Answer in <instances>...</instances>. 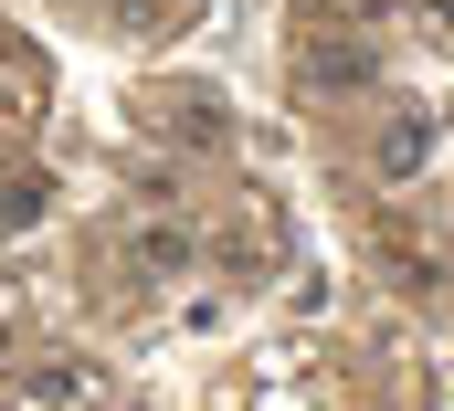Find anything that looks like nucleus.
<instances>
[{
    "label": "nucleus",
    "instance_id": "f257e3e1",
    "mask_svg": "<svg viewBox=\"0 0 454 411\" xmlns=\"http://www.w3.org/2000/svg\"><path fill=\"white\" fill-rule=\"evenodd\" d=\"M296 85L317 105H359L380 85V43H359V32H307V43H296Z\"/></svg>",
    "mask_w": 454,
    "mask_h": 411
},
{
    "label": "nucleus",
    "instance_id": "f03ea898",
    "mask_svg": "<svg viewBox=\"0 0 454 411\" xmlns=\"http://www.w3.org/2000/svg\"><path fill=\"white\" fill-rule=\"evenodd\" d=\"M116 253H127V275H137V285H180V275L201 264V232H191L180 211H137Z\"/></svg>",
    "mask_w": 454,
    "mask_h": 411
},
{
    "label": "nucleus",
    "instance_id": "7ed1b4c3",
    "mask_svg": "<svg viewBox=\"0 0 454 411\" xmlns=\"http://www.w3.org/2000/svg\"><path fill=\"white\" fill-rule=\"evenodd\" d=\"M96 401H106L96 359H21L11 369V411H96Z\"/></svg>",
    "mask_w": 454,
    "mask_h": 411
},
{
    "label": "nucleus",
    "instance_id": "20e7f679",
    "mask_svg": "<svg viewBox=\"0 0 454 411\" xmlns=\"http://www.w3.org/2000/svg\"><path fill=\"white\" fill-rule=\"evenodd\" d=\"M159 137H180L191 159H223L232 148V105L212 85H180V96H159Z\"/></svg>",
    "mask_w": 454,
    "mask_h": 411
},
{
    "label": "nucleus",
    "instance_id": "39448f33",
    "mask_svg": "<svg viewBox=\"0 0 454 411\" xmlns=\"http://www.w3.org/2000/svg\"><path fill=\"white\" fill-rule=\"evenodd\" d=\"M380 264H391L412 296H444V243H434V232H412V221H380Z\"/></svg>",
    "mask_w": 454,
    "mask_h": 411
},
{
    "label": "nucleus",
    "instance_id": "423d86ee",
    "mask_svg": "<svg viewBox=\"0 0 454 411\" xmlns=\"http://www.w3.org/2000/svg\"><path fill=\"white\" fill-rule=\"evenodd\" d=\"M423 159H434V116H391L380 127V180H423Z\"/></svg>",
    "mask_w": 454,
    "mask_h": 411
},
{
    "label": "nucleus",
    "instance_id": "0eeeda50",
    "mask_svg": "<svg viewBox=\"0 0 454 411\" xmlns=\"http://www.w3.org/2000/svg\"><path fill=\"white\" fill-rule=\"evenodd\" d=\"M43 211H53V180H43V169H11V180H0V232H32Z\"/></svg>",
    "mask_w": 454,
    "mask_h": 411
},
{
    "label": "nucleus",
    "instance_id": "6e6552de",
    "mask_svg": "<svg viewBox=\"0 0 454 411\" xmlns=\"http://www.w3.org/2000/svg\"><path fill=\"white\" fill-rule=\"evenodd\" d=\"M412 11H423V21H434V32L454 43V0H412Z\"/></svg>",
    "mask_w": 454,
    "mask_h": 411
}]
</instances>
